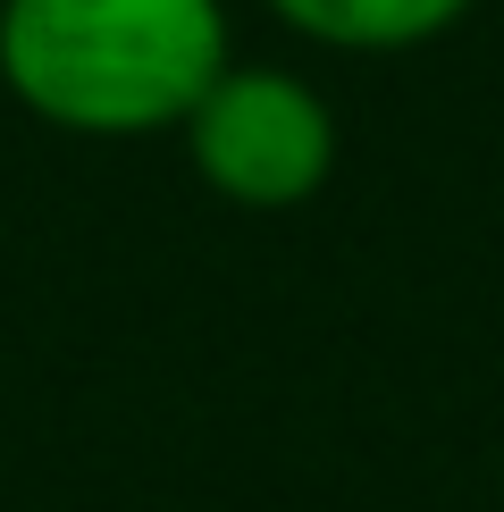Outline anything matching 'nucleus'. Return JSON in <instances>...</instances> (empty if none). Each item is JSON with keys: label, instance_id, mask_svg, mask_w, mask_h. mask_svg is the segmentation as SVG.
I'll list each match as a JSON object with an SVG mask.
<instances>
[{"label": "nucleus", "instance_id": "nucleus-1", "mask_svg": "<svg viewBox=\"0 0 504 512\" xmlns=\"http://www.w3.org/2000/svg\"><path fill=\"white\" fill-rule=\"evenodd\" d=\"M227 68V0H0V84L59 135H168Z\"/></svg>", "mask_w": 504, "mask_h": 512}, {"label": "nucleus", "instance_id": "nucleus-2", "mask_svg": "<svg viewBox=\"0 0 504 512\" xmlns=\"http://www.w3.org/2000/svg\"><path fill=\"white\" fill-rule=\"evenodd\" d=\"M194 177L236 210H303L336 177V110L311 76L236 59L177 126Z\"/></svg>", "mask_w": 504, "mask_h": 512}, {"label": "nucleus", "instance_id": "nucleus-3", "mask_svg": "<svg viewBox=\"0 0 504 512\" xmlns=\"http://www.w3.org/2000/svg\"><path fill=\"white\" fill-rule=\"evenodd\" d=\"M479 0H269V17H286L303 42L320 51H362V59H387V51H420V42L454 34Z\"/></svg>", "mask_w": 504, "mask_h": 512}]
</instances>
